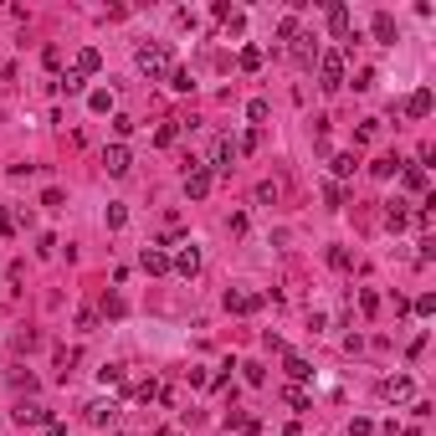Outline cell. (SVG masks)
Listing matches in <instances>:
<instances>
[{"mask_svg": "<svg viewBox=\"0 0 436 436\" xmlns=\"http://www.w3.org/2000/svg\"><path fill=\"white\" fill-rule=\"evenodd\" d=\"M134 62H139V72L149 77V83L169 77V67H175V62H169V51H165L160 42H139V47H134Z\"/></svg>", "mask_w": 436, "mask_h": 436, "instance_id": "1", "label": "cell"}, {"mask_svg": "<svg viewBox=\"0 0 436 436\" xmlns=\"http://www.w3.org/2000/svg\"><path fill=\"white\" fill-rule=\"evenodd\" d=\"M313 67H319V87H324V92H339V87H344V51H319V62H313Z\"/></svg>", "mask_w": 436, "mask_h": 436, "instance_id": "2", "label": "cell"}, {"mask_svg": "<svg viewBox=\"0 0 436 436\" xmlns=\"http://www.w3.org/2000/svg\"><path fill=\"white\" fill-rule=\"evenodd\" d=\"M210 185H216V169L201 165V160H190V169H185V195H190V201H206Z\"/></svg>", "mask_w": 436, "mask_h": 436, "instance_id": "3", "label": "cell"}, {"mask_svg": "<svg viewBox=\"0 0 436 436\" xmlns=\"http://www.w3.org/2000/svg\"><path fill=\"white\" fill-rule=\"evenodd\" d=\"M411 395H416V380H411V375H385V380H380V401L405 405Z\"/></svg>", "mask_w": 436, "mask_h": 436, "instance_id": "4", "label": "cell"}, {"mask_svg": "<svg viewBox=\"0 0 436 436\" xmlns=\"http://www.w3.org/2000/svg\"><path fill=\"white\" fill-rule=\"evenodd\" d=\"M349 26H354L349 21V6H344V0H328V31H334V42H360Z\"/></svg>", "mask_w": 436, "mask_h": 436, "instance_id": "5", "label": "cell"}, {"mask_svg": "<svg viewBox=\"0 0 436 436\" xmlns=\"http://www.w3.org/2000/svg\"><path fill=\"white\" fill-rule=\"evenodd\" d=\"M10 416H16L21 426H51V411H47L42 401H16V411H10Z\"/></svg>", "mask_w": 436, "mask_h": 436, "instance_id": "6", "label": "cell"}, {"mask_svg": "<svg viewBox=\"0 0 436 436\" xmlns=\"http://www.w3.org/2000/svg\"><path fill=\"white\" fill-rule=\"evenodd\" d=\"M103 169H108L113 180H118V175H128V169H134V154H128L124 144H108V149H103Z\"/></svg>", "mask_w": 436, "mask_h": 436, "instance_id": "7", "label": "cell"}, {"mask_svg": "<svg viewBox=\"0 0 436 436\" xmlns=\"http://www.w3.org/2000/svg\"><path fill=\"white\" fill-rule=\"evenodd\" d=\"M169 267H175L180 277H195V272H201V246H195V242H185L180 252H175V262H169Z\"/></svg>", "mask_w": 436, "mask_h": 436, "instance_id": "8", "label": "cell"}, {"mask_svg": "<svg viewBox=\"0 0 436 436\" xmlns=\"http://www.w3.org/2000/svg\"><path fill=\"white\" fill-rule=\"evenodd\" d=\"M287 47H293V62H298V67H313V62H319V42H313V36H303V31H298Z\"/></svg>", "mask_w": 436, "mask_h": 436, "instance_id": "9", "label": "cell"}, {"mask_svg": "<svg viewBox=\"0 0 436 436\" xmlns=\"http://www.w3.org/2000/svg\"><path fill=\"white\" fill-rule=\"evenodd\" d=\"M236 154H242V149H236V139L221 134V139H216V149H210V169H231Z\"/></svg>", "mask_w": 436, "mask_h": 436, "instance_id": "10", "label": "cell"}, {"mask_svg": "<svg viewBox=\"0 0 436 436\" xmlns=\"http://www.w3.org/2000/svg\"><path fill=\"white\" fill-rule=\"evenodd\" d=\"M139 267L149 272V277H165L169 272V257L160 252V246H144V257H139Z\"/></svg>", "mask_w": 436, "mask_h": 436, "instance_id": "11", "label": "cell"}, {"mask_svg": "<svg viewBox=\"0 0 436 436\" xmlns=\"http://www.w3.org/2000/svg\"><path fill=\"white\" fill-rule=\"evenodd\" d=\"M436 108V98H431V87H416L411 92V98H405V113H411V118H426Z\"/></svg>", "mask_w": 436, "mask_h": 436, "instance_id": "12", "label": "cell"}, {"mask_svg": "<svg viewBox=\"0 0 436 436\" xmlns=\"http://www.w3.org/2000/svg\"><path fill=\"white\" fill-rule=\"evenodd\" d=\"M113 416H118L113 401H92L87 405V426H113Z\"/></svg>", "mask_w": 436, "mask_h": 436, "instance_id": "13", "label": "cell"}, {"mask_svg": "<svg viewBox=\"0 0 436 436\" xmlns=\"http://www.w3.org/2000/svg\"><path fill=\"white\" fill-rule=\"evenodd\" d=\"M103 67V57H98V47H83V51H77V62H72V72H83V77H92V72H98Z\"/></svg>", "mask_w": 436, "mask_h": 436, "instance_id": "14", "label": "cell"}, {"mask_svg": "<svg viewBox=\"0 0 436 436\" xmlns=\"http://www.w3.org/2000/svg\"><path fill=\"white\" fill-rule=\"evenodd\" d=\"M401 165H405V160L385 154V160H375V165H369V175H375V180H395V175H401Z\"/></svg>", "mask_w": 436, "mask_h": 436, "instance_id": "15", "label": "cell"}, {"mask_svg": "<svg viewBox=\"0 0 436 436\" xmlns=\"http://www.w3.org/2000/svg\"><path fill=\"white\" fill-rule=\"evenodd\" d=\"M252 308H257L252 293H242V287H231V293H226V313H252Z\"/></svg>", "mask_w": 436, "mask_h": 436, "instance_id": "16", "label": "cell"}, {"mask_svg": "<svg viewBox=\"0 0 436 436\" xmlns=\"http://www.w3.org/2000/svg\"><path fill=\"white\" fill-rule=\"evenodd\" d=\"M328 169H334V185H339V180H349L354 169H360V160H354V154H334V160H328Z\"/></svg>", "mask_w": 436, "mask_h": 436, "instance_id": "17", "label": "cell"}, {"mask_svg": "<svg viewBox=\"0 0 436 436\" xmlns=\"http://www.w3.org/2000/svg\"><path fill=\"white\" fill-rule=\"evenodd\" d=\"M375 42H395V16L390 10H375Z\"/></svg>", "mask_w": 436, "mask_h": 436, "instance_id": "18", "label": "cell"}, {"mask_svg": "<svg viewBox=\"0 0 436 436\" xmlns=\"http://www.w3.org/2000/svg\"><path fill=\"white\" fill-rule=\"evenodd\" d=\"M401 180H405V190H426V169L421 165H401Z\"/></svg>", "mask_w": 436, "mask_h": 436, "instance_id": "19", "label": "cell"}, {"mask_svg": "<svg viewBox=\"0 0 436 436\" xmlns=\"http://www.w3.org/2000/svg\"><path fill=\"white\" fill-rule=\"evenodd\" d=\"M175 139H180V124H175V118L154 128V144H160V149H169V144H175Z\"/></svg>", "mask_w": 436, "mask_h": 436, "instance_id": "20", "label": "cell"}, {"mask_svg": "<svg viewBox=\"0 0 436 436\" xmlns=\"http://www.w3.org/2000/svg\"><path fill=\"white\" fill-rule=\"evenodd\" d=\"M328 267H339V272H349V267H354V257H349V246H328Z\"/></svg>", "mask_w": 436, "mask_h": 436, "instance_id": "21", "label": "cell"}, {"mask_svg": "<svg viewBox=\"0 0 436 436\" xmlns=\"http://www.w3.org/2000/svg\"><path fill=\"white\" fill-rule=\"evenodd\" d=\"M236 62H242V72H257L262 67V47H242V57H236Z\"/></svg>", "mask_w": 436, "mask_h": 436, "instance_id": "22", "label": "cell"}, {"mask_svg": "<svg viewBox=\"0 0 436 436\" xmlns=\"http://www.w3.org/2000/svg\"><path fill=\"white\" fill-rule=\"evenodd\" d=\"M169 87H175V92H190V87H195V77L185 72V67H169Z\"/></svg>", "mask_w": 436, "mask_h": 436, "instance_id": "23", "label": "cell"}, {"mask_svg": "<svg viewBox=\"0 0 436 436\" xmlns=\"http://www.w3.org/2000/svg\"><path fill=\"white\" fill-rule=\"evenodd\" d=\"M324 201H328V206H334V210H339V206H344V201H349V190H344V185H334V180H328V185H324Z\"/></svg>", "mask_w": 436, "mask_h": 436, "instance_id": "24", "label": "cell"}, {"mask_svg": "<svg viewBox=\"0 0 436 436\" xmlns=\"http://www.w3.org/2000/svg\"><path fill=\"white\" fill-rule=\"evenodd\" d=\"M313 369H308V360H298V354H287V380H308Z\"/></svg>", "mask_w": 436, "mask_h": 436, "instance_id": "25", "label": "cell"}, {"mask_svg": "<svg viewBox=\"0 0 436 436\" xmlns=\"http://www.w3.org/2000/svg\"><path fill=\"white\" fill-rule=\"evenodd\" d=\"M267 98H252V103H246V118H252V124H267Z\"/></svg>", "mask_w": 436, "mask_h": 436, "instance_id": "26", "label": "cell"}, {"mask_svg": "<svg viewBox=\"0 0 436 436\" xmlns=\"http://www.w3.org/2000/svg\"><path fill=\"white\" fill-rule=\"evenodd\" d=\"M57 87H62V92H83V72H72V67H67V72L57 77Z\"/></svg>", "mask_w": 436, "mask_h": 436, "instance_id": "27", "label": "cell"}, {"mask_svg": "<svg viewBox=\"0 0 436 436\" xmlns=\"http://www.w3.org/2000/svg\"><path fill=\"white\" fill-rule=\"evenodd\" d=\"M134 128H139V124H134V118H128V113H113V134H118V139H128V134H134Z\"/></svg>", "mask_w": 436, "mask_h": 436, "instance_id": "28", "label": "cell"}, {"mask_svg": "<svg viewBox=\"0 0 436 436\" xmlns=\"http://www.w3.org/2000/svg\"><path fill=\"white\" fill-rule=\"evenodd\" d=\"M283 401H287V405H293V411H308V395H303L298 385H287V390H283Z\"/></svg>", "mask_w": 436, "mask_h": 436, "instance_id": "29", "label": "cell"}, {"mask_svg": "<svg viewBox=\"0 0 436 436\" xmlns=\"http://www.w3.org/2000/svg\"><path fill=\"white\" fill-rule=\"evenodd\" d=\"M385 226H395V231L405 226V206H401V201H390V210H385Z\"/></svg>", "mask_w": 436, "mask_h": 436, "instance_id": "30", "label": "cell"}, {"mask_svg": "<svg viewBox=\"0 0 436 436\" xmlns=\"http://www.w3.org/2000/svg\"><path fill=\"white\" fill-rule=\"evenodd\" d=\"M87 108H92V113H108V108H113V92H92Z\"/></svg>", "mask_w": 436, "mask_h": 436, "instance_id": "31", "label": "cell"}, {"mask_svg": "<svg viewBox=\"0 0 436 436\" xmlns=\"http://www.w3.org/2000/svg\"><path fill=\"white\" fill-rule=\"evenodd\" d=\"M77 364V349H57V369H62V380H67V369Z\"/></svg>", "mask_w": 436, "mask_h": 436, "instance_id": "32", "label": "cell"}, {"mask_svg": "<svg viewBox=\"0 0 436 436\" xmlns=\"http://www.w3.org/2000/svg\"><path fill=\"white\" fill-rule=\"evenodd\" d=\"M0 231L16 236V210H10V206H0Z\"/></svg>", "mask_w": 436, "mask_h": 436, "instance_id": "33", "label": "cell"}, {"mask_svg": "<svg viewBox=\"0 0 436 436\" xmlns=\"http://www.w3.org/2000/svg\"><path fill=\"white\" fill-rule=\"evenodd\" d=\"M246 369V385H267V369H262V364H242Z\"/></svg>", "mask_w": 436, "mask_h": 436, "instance_id": "34", "label": "cell"}, {"mask_svg": "<svg viewBox=\"0 0 436 436\" xmlns=\"http://www.w3.org/2000/svg\"><path fill=\"white\" fill-rule=\"evenodd\" d=\"M185 380H190V385H195V390H201V385H210V375H206V369H201V364H190V369H185Z\"/></svg>", "mask_w": 436, "mask_h": 436, "instance_id": "35", "label": "cell"}, {"mask_svg": "<svg viewBox=\"0 0 436 436\" xmlns=\"http://www.w3.org/2000/svg\"><path fill=\"white\" fill-rule=\"evenodd\" d=\"M98 380H103V385H118V380H124V369H118V364H103Z\"/></svg>", "mask_w": 436, "mask_h": 436, "instance_id": "36", "label": "cell"}, {"mask_svg": "<svg viewBox=\"0 0 436 436\" xmlns=\"http://www.w3.org/2000/svg\"><path fill=\"white\" fill-rule=\"evenodd\" d=\"M277 36H283V42H293V36H298V16H283V26H277Z\"/></svg>", "mask_w": 436, "mask_h": 436, "instance_id": "37", "label": "cell"}, {"mask_svg": "<svg viewBox=\"0 0 436 436\" xmlns=\"http://www.w3.org/2000/svg\"><path fill=\"white\" fill-rule=\"evenodd\" d=\"M257 201H262V206H272V201H277V185H272V180H262V185H257Z\"/></svg>", "mask_w": 436, "mask_h": 436, "instance_id": "38", "label": "cell"}, {"mask_svg": "<svg viewBox=\"0 0 436 436\" xmlns=\"http://www.w3.org/2000/svg\"><path fill=\"white\" fill-rule=\"evenodd\" d=\"M416 313H421V319H431V313H436V298L421 293V298H416Z\"/></svg>", "mask_w": 436, "mask_h": 436, "instance_id": "39", "label": "cell"}, {"mask_svg": "<svg viewBox=\"0 0 436 436\" xmlns=\"http://www.w3.org/2000/svg\"><path fill=\"white\" fill-rule=\"evenodd\" d=\"M103 313H108V319H124V298H118V293H113L108 303H103Z\"/></svg>", "mask_w": 436, "mask_h": 436, "instance_id": "40", "label": "cell"}, {"mask_svg": "<svg viewBox=\"0 0 436 436\" xmlns=\"http://www.w3.org/2000/svg\"><path fill=\"white\" fill-rule=\"evenodd\" d=\"M77 328H83V334H92V328H98V313L83 308V313H77Z\"/></svg>", "mask_w": 436, "mask_h": 436, "instance_id": "41", "label": "cell"}, {"mask_svg": "<svg viewBox=\"0 0 436 436\" xmlns=\"http://www.w3.org/2000/svg\"><path fill=\"white\" fill-rule=\"evenodd\" d=\"M124 221H128V210H124V206H108V226L118 231V226H124Z\"/></svg>", "mask_w": 436, "mask_h": 436, "instance_id": "42", "label": "cell"}, {"mask_svg": "<svg viewBox=\"0 0 436 436\" xmlns=\"http://www.w3.org/2000/svg\"><path fill=\"white\" fill-rule=\"evenodd\" d=\"M369 431H375V426H369L364 416H354V421H349V436H369Z\"/></svg>", "mask_w": 436, "mask_h": 436, "instance_id": "43", "label": "cell"}, {"mask_svg": "<svg viewBox=\"0 0 436 436\" xmlns=\"http://www.w3.org/2000/svg\"><path fill=\"white\" fill-rule=\"evenodd\" d=\"M47 436H67V431H62V426H57V421H51V426H47Z\"/></svg>", "mask_w": 436, "mask_h": 436, "instance_id": "44", "label": "cell"}, {"mask_svg": "<svg viewBox=\"0 0 436 436\" xmlns=\"http://www.w3.org/2000/svg\"><path fill=\"white\" fill-rule=\"evenodd\" d=\"M405 436H421V431H405Z\"/></svg>", "mask_w": 436, "mask_h": 436, "instance_id": "45", "label": "cell"}, {"mask_svg": "<svg viewBox=\"0 0 436 436\" xmlns=\"http://www.w3.org/2000/svg\"><path fill=\"white\" fill-rule=\"evenodd\" d=\"M283 436H293V431H283Z\"/></svg>", "mask_w": 436, "mask_h": 436, "instance_id": "46", "label": "cell"}]
</instances>
